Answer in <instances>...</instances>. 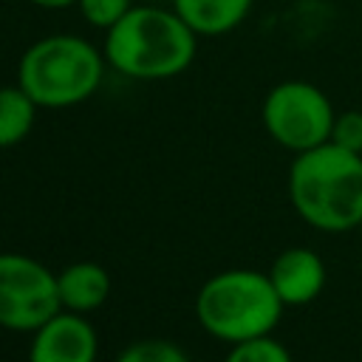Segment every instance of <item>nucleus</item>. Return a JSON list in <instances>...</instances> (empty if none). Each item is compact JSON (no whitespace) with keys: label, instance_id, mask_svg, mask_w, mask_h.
<instances>
[{"label":"nucleus","instance_id":"f257e3e1","mask_svg":"<svg viewBox=\"0 0 362 362\" xmlns=\"http://www.w3.org/2000/svg\"><path fill=\"white\" fill-rule=\"evenodd\" d=\"M288 201L294 212L325 235H342L362 223V153L334 141L294 153L288 167Z\"/></svg>","mask_w":362,"mask_h":362},{"label":"nucleus","instance_id":"f03ea898","mask_svg":"<svg viewBox=\"0 0 362 362\" xmlns=\"http://www.w3.org/2000/svg\"><path fill=\"white\" fill-rule=\"evenodd\" d=\"M198 51V34L175 8L133 6L105 34V59L130 79H170L187 71Z\"/></svg>","mask_w":362,"mask_h":362},{"label":"nucleus","instance_id":"7ed1b4c3","mask_svg":"<svg viewBox=\"0 0 362 362\" xmlns=\"http://www.w3.org/2000/svg\"><path fill=\"white\" fill-rule=\"evenodd\" d=\"M283 308L269 274L255 269L218 272L195 294L198 325L226 345L272 334Z\"/></svg>","mask_w":362,"mask_h":362},{"label":"nucleus","instance_id":"20e7f679","mask_svg":"<svg viewBox=\"0 0 362 362\" xmlns=\"http://www.w3.org/2000/svg\"><path fill=\"white\" fill-rule=\"evenodd\" d=\"M105 54L76 34H48L28 45L17 65V85L37 107H71L90 99L105 76Z\"/></svg>","mask_w":362,"mask_h":362},{"label":"nucleus","instance_id":"39448f33","mask_svg":"<svg viewBox=\"0 0 362 362\" xmlns=\"http://www.w3.org/2000/svg\"><path fill=\"white\" fill-rule=\"evenodd\" d=\"M260 119L272 141L291 153H305L331 141L337 113L317 85L305 79H286L266 93Z\"/></svg>","mask_w":362,"mask_h":362},{"label":"nucleus","instance_id":"423d86ee","mask_svg":"<svg viewBox=\"0 0 362 362\" xmlns=\"http://www.w3.org/2000/svg\"><path fill=\"white\" fill-rule=\"evenodd\" d=\"M62 311L57 274L20 252H0V328L34 334Z\"/></svg>","mask_w":362,"mask_h":362},{"label":"nucleus","instance_id":"0eeeda50","mask_svg":"<svg viewBox=\"0 0 362 362\" xmlns=\"http://www.w3.org/2000/svg\"><path fill=\"white\" fill-rule=\"evenodd\" d=\"M99 337L90 320L76 311H59L31 334L28 362H96Z\"/></svg>","mask_w":362,"mask_h":362},{"label":"nucleus","instance_id":"6e6552de","mask_svg":"<svg viewBox=\"0 0 362 362\" xmlns=\"http://www.w3.org/2000/svg\"><path fill=\"white\" fill-rule=\"evenodd\" d=\"M266 274H269V280H272V286H274V291L286 308L314 303L328 283L325 260L314 249H305V246L283 249L272 260V269Z\"/></svg>","mask_w":362,"mask_h":362},{"label":"nucleus","instance_id":"1a4fd4ad","mask_svg":"<svg viewBox=\"0 0 362 362\" xmlns=\"http://www.w3.org/2000/svg\"><path fill=\"white\" fill-rule=\"evenodd\" d=\"M110 286L113 283L107 269L93 260L71 263L57 274L59 303L65 311H76V314H90L99 305H105V300L110 297Z\"/></svg>","mask_w":362,"mask_h":362},{"label":"nucleus","instance_id":"9d476101","mask_svg":"<svg viewBox=\"0 0 362 362\" xmlns=\"http://www.w3.org/2000/svg\"><path fill=\"white\" fill-rule=\"evenodd\" d=\"M173 8L198 37H218L246 20L252 0H173Z\"/></svg>","mask_w":362,"mask_h":362},{"label":"nucleus","instance_id":"9b49d317","mask_svg":"<svg viewBox=\"0 0 362 362\" xmlns=\"http://www.w3.org/2000/svg\"><path fill=\"white\" fill-rule=\"evenodd\" d=\"M37 119V102L20 85L0 88V150L20 144Z\"/></svg>","mask_w":362,"mask_h":362},{"label":"nucleus","instance_id":"f8f14e48","mask_svg":"<svg viewBox=\"0 0 362 362\" xmlns=\"http://www.w3.org/2000/svg\"><path fill=\"white\" fill-rule=\"evenodd\" d=\"M223 362H294V359L280 339L266 334V337H255V339L229 345V354Z\"/></svg>","mask_w":362,"mask_h":362},{"label":"nucleus","instance_id":"ddd939ff","mask_svg":"<svg viewBox=\"0 0 362 362\" xmlns=\"http://www.w3.org/2000/svg\"><path fill=\"white\" fill-rule=\"evenodd\" d=\"M116 362H189L187 351L170 339H139L130 342Z\"/></svg>","mask_w":362,"mask_h":362},{"label":"nucleus","instance_id":"4468645a","mask_svg":"<svg viewBox=\"0 0 362 362\" xmlns=\"http://www.w3.org/2000/svg\"><path fill=\"white\" fill-rule=\"evenodd\" d=\"M76 6L85 23L107 31L133 8V0H76Z\"/></svg>","mask_w":362,"mask_h":362},{"label":"nucleus","instance_id":"2eb2a0df","mask_svg":"<svg viewBox=\"0 0 362 362\" xmlns=\"http://www.w3.org/2000/svg\"><path fill=\"white\" fill-rule=\"evenodd\" d=\"M331 141L345 147V150H351V153H362V110L337 113L334 130H331Z\"/></svg>","mask_w":362,"mask_h":362},{"label":"nucleus","instance_id":"dca6fc26","mask_svg":"<svg viewBox=\"0 0 362 362\" xmlns=\"http://www.w3.org/2000/svg\"><path fill=\"white\" fill-rule=\"evenodd\" d=\"M40 8H68V6H76V0H28Z\"/></svg>","mask_w":362,"mask_h":362},{"label":"nucleus","instance_id":"f3484780","mask_svg":"<svg viewBox=\"0 0 362 362\" xmlns=\"http://www.w3.org/2000/svg\"><path fill=\"white\" fill-rule=\"evenodd\" d=\"M359 232H362V223H359Z\"/></svg>","mask_w":362,"mask_h":362}]
</instances>
